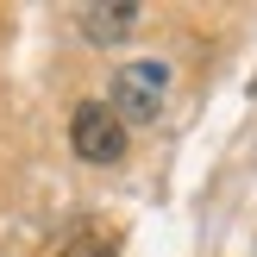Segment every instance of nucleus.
Instances as JSON below:
<instances>
[{
    "label": "nucleus",
    "instance_id": "obj_1",
    "mask_svg": "<svg viewBox=\"0 0 257 257\" xmlns=\"http://www.w3.org/2000/svg\"><path fill=\"white\" fill-rule=\"evenodd\" d=\"M163 94H170V69H163L157 57H138V63H119V75H113V113H119L125 125H145L163 113Z\"/></svg>",
    "mask_w": 257,
    "mask_h": 257
},
{
    "label": "nucleus",
    "instance_id": "obj_2",
    "mask_svg": "<svg viewBox=\"0 0 257 257\" xmlns=\"http://www.w3.org/2000/svg\"><path fill=\"white\" fill-rule=\"evenodd\" d=\"M69 145L82 163H119L125 157V119L113 113V100H82L69 119Z\"/></svg>",
    "mask_w": 257,
    "mask_h": 257
},
{
    "label": "nucleus",
    "instance_id": "obj_3",
    "mask_svg": "<svg viewBox=\"0 0 257 257\" xmlns=\"http://www.w3.org/2000/svg\"><path fill=\"white\" fill-rule=\"evenodd\" d=\"M75 25H82V38H88V44H119V38H125V32L138 25V7H132V0L82 7V13H75Z\"/></svg>",
    "mask_w": 257,
    "mask_h": 257
},
{
    "label": "nucleus",
    "instance_id": "obj_4",
    "mask_svg": "<svg viewBox=\"0 0 257 257\" xmlns=\"http://www.w3.org/2000/svg\"><path fill=\"white\" fill-rule=\"evenodd\" d=\"M57 257H113V238L107 232H82V238H69Z\"/></svg>",
    "mask_w": 257,
    "mask_h": 257
}]
</instances>
